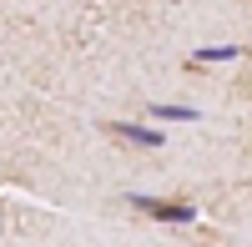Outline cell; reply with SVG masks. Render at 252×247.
I'll return each instance as SVG.
<instances>
[{
	"instance_id": "cell-1",
	"label": "cell",
	"mask_w": 252,
	"mask_h": 247,
	"mask_svg": "<svg viewBox=\"0 0 252 247\" xmlns=\"http://www.w3.org/2000/svg\"><path fill=\"white\" fill-rule=\"evenodd\" d=\"M126 202H131L136 212L157 217V222H172V227H192V222L202 217L192 202H161V197H146V192H126Z\"/></svg>"
},
{
	"instance_id": "cell-3",
	"label": "cell",
	"mask_w": 252,
	"mask_h": 247,
	"mask_svg": "<svg viewBox=\"0 0 252 247\" xmlns=\"http://www.w3.org/2000/svg\"><path fill=\"white\" fill-rule=\"evenodd\" d=\"M152 121H202L197 106H172V101H157L152 106Z\"/></svg>"
},
{
	"instance_id": "cell-4",
	"label": "cell",
	"mask_w": 252,
	"mask_h": 247,
	"mask_svg": "<svg viewBox=\"0 0 252 247\" xmlns=\"http://www.w3.org/2000/svg\"><path fill=\"white\" fill-rule=\"evenodd\" d=\"M237 56H247V51H242V46H202V51H192L197 66H212V61H237Z\"/></svg>"
},
{
	"instance_id": "cell-2",
	"label": "cell",
	"mask_w": 252,
	"mask_h": 247,
	"mask_svg": "<svg viewBox=\"0 0 252 247\" xmlns=\"http://www.w3.org/2000/svg\"><path fill=\"white\" fill-rule=\"evenodd\" d=\"M106 131L116 141H136V147H166V136L157 126H141V121H106Z\"/></svg>"
}]
</instances>
